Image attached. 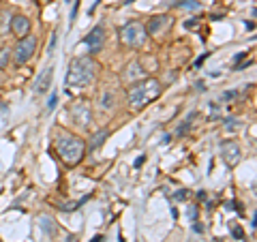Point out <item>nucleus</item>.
Segmentation results:
<instances>
[{
    "instance_id": "f257e3e1",
    "label": "nucleus",
    "mask_w": 257,
    "mask_h": 242,
    "mask_svg": "<svg viewBox=\"0 0 257 242\" xmlns=\"http://www.w3.org/2000/svg\"><path fill=\"white\" fill-rule=\"evenodd\" d=\"M56 148H58V155L67 165H77L86 155V144L82 137L67 131H60L58 140H56Z\"/></svg>"
},
{
    "instance_id": "f03ea898",
    "label": "nucleus",
    "mask_w": 257,
    "mask_h": 242,
    "mask_svg": "<svg viewBox=\"0 0 257 242\" xmlns=\"http://www.w3.org/2000/svg\"><path fill=\"white\" fill-rule=\"evenodd\" d=\"M96 62L92 58H75L69 67L67 73V84L71 88H86L92 84V79L96 75Z\"/></svg>"
},
{
    "instance_id": "7ed1b4c3",
    "label": "nucleus",
    "mask_w": 257,
    "mask_h": 242,
    "mask_svg": "<svg viewBox=\"0 0 257 242\" xmlns=\"http://www.w3.org/2000/svg\"><path fill=\"white\" fill-rule=\"evenodd\" d=\"M159 94H161L159 79H142V82L133 84L131 90H128V103L135 109H140L144 105H148L150 101H155Z\"/></svg>"
},
{
    "instance_id": "20e7f679",
    "label": "nucleus",
    "mask_w": 257,
    "mask_h": 242,
    "mask_svg": "<svg viewBox=\"0 0 257 242\" xmlns=\"http://www.w3.org/2000/svg\"><path fill=\"white\" fill-rule=\"evenodd\" d=\"M146 28L142 26L140 22H128L120 28V41L128 47H142L146 43Z\"/></svg>"
},
{
    "instance_id": "39448f33",
    "label": "nucleus",
    "mask_w": 257,
    "mask_h": 242,
    "mask_svg": "<svg viewBox=\"0 0 257 242\" xmlns=\"http://www.w3.org/2000/svg\"><path fill=\"white\" fill-rule=\"evenodd\" d=\"M35 50H37V39L32 35L22 37L18 47H15V62H18V64H26L32 56H35Z\"/></svg>"
},
{
    "instance_id": "423d86ee",
    "label": "nucleus",
    "mask_w": 257,
    "mask_h": 242,
    "mask_svg": "<svg viewBox=\"0 0 257 242\" xmlns=\"http://www.w3.org/2000/svg\"><path fill=\"white\" fill-rule=\"evenodd\" d=\"M71 118H73V123L82 129H88L90 127V120H92V109L88 105L86 101H79V103H73L71 105Z\"/></svg>"
},
{
    "instance_id": "0eeeda50",
    "label": "nucleus",
    "mask_w": 257,
    "mask_h": 242,
    "mask_svg": "<svg viewBox=\"0 0 257 242\" xmlns=\"http://www.w3.org/2000/svg\"><path fill=\"white\" fill-rule=\"evenodd\" d=\"M84 43L90 47V52L96 54L103 50V43H105V28L103 26H94V30L84 39Z\"/></svg>"
},
{
    "instance_id": "6e6552de",
    "label": "nucleus",
    "mask_w": 257,
    "mask_h": 242,
    "mask_svg": "<svg viewBox=\"0 0 257 242\" xmlns=\"http://www.w3.org/2000/svg\"><path fill=\"white\" fill-rule=\"evenodd\" d=\"M170 26H172V18H170V15H155V18L148 22L146 32H148V35H163L165 30H170Z\"/></svg>"
},
{
    "instance_id": "1a4fd4ad",
    "label": "nucleus",
    "mask_w": 257,
    "mask_h": 242,
    "mask_svg": "<svg viewBox=\"0 0 257 242\" xmlns=\"http://www.w3.org/2000/svg\"><path fill=\"white\" fill-rule=\"evenodd\" d=\"M122 79H124L126 84H138V82H142V79H146V69H142L140 62H131L124 69Z\"/></svg>"
},
{
    "instance_id": "9d476101",
    "label": "nucleus",
    "mask_w": 257,
    "mask_h": 242,
    "mask_svg": "<svg viewBox=\"0 0 257 242\" xmlns=\"http://www.w3.org/2000/svg\"><path fill=\"white\" fill-rule=\"evenodd\" d=\"M221 155L225 159V163L227 165H236L238 161H240V148H238V144L236 142H223L221 144Z\"/></svg>"
},
{
    "instance_id": "9b49d317",
    "label": "nucleus",
    "mask_w": 257,
    "mask_h": 242,
    "mask_svg": "<svg viewBox=\"0 0 257 242\" xmlns=\"http://www.w3.org/2000/svg\"><path fill=\"white\" fill-rule=\"evenodd\" d=\"M11 30H13V35H18L20 39L26 37L28 30H30V22H28L26 15H13V20H11Z\"/></svg>"
},
{
    "instance_id": "f8f14e48",
    "label": "nucleus",
    "mask_w": 257,
    "mask_h": 242,
    "mask_svg": "<svg viewBox=\"0 0 257 242\" xmlns=\"http://www.w3.org/2000/svg\"><path fill=\"white\" fill-rule=\"evenodd\" d=\"M52 77H54V67L43 69L41 73H39L37 82H35V90L37 92H45L47 88H50V84H52Z\"/></svg>"
},
{
    "instance_id": "ddd939ff",
    "label": "nucleus",
    "mask_w": 257,
    "mask_h": 242,
    "mask_svg": "<svg viewBox=\"0 0 257 242\" xmlns=\"http://www.w3.org/2000/svg\"><path fill=\"white\" fill-rule=\"evenodd\" d=\"M39 223H41V229L47 233V236H54L56 233V223H54L52 216H47V214L39 216Z\"/></svg>"
},
{
    "instance_id": "4468645a",
    "label": "nucleus",
    "mask_w": 257,
    "mask_h": 242,
    "mask_svg": "<svg viewBox=\"0 0 257 242\" xmlns=\"http://www.w3.org/2000/svg\"><path fill=\"white\" fill-rule=\"evenodd\" d=\"M107 135H109L107 129H103V131H99L96 135H92V140H90V144H88V148H90V150H96V148H99L103 142L107 140Z\"/></svg>"
},
{
    "instance_id": "2eb2a0df",
    "label": "nucleus",
    "mask_w": 257,
    "mask_h": 242,
    "mask_svg": "<svg viewBox=\"0 0 257 242\" xmlns=\"http://www.w3.org/2000/svg\"><path fill=\"white\" fill-rule=\"evenodd\" d=\"M9 28H11V15L9 11H0V35H9Z\"/></svg>"
},
{
    "instance_id": "dca6fc26",
    "label": "nucleus",
    "mask_w": 257,
    "mask_h": 242,
    "mask_svg": "<svg viewBox=\"0 0 257 242\" xmlns=\"http://www.w3.org/2000/svg\"><path fill=\"white\" fill-rule=\"evenodd\" d=\"M111 107H114V94L107 90L101 96V109H111Z\"/></svg>"
},
{
    "instance_id": "f3484780",
    "label": "nucleus",
    "mask_w": 257,
    "mask_h": 242,
    "mask_svg": "<svg viewBox=\"0 0 257 242\" xmlns=\"http://www.w3.org/2000/svg\"><path fill=\"white\" fill-rule=\"evenodd\" d=\"M174 7H182V9H199L197 0H176Z\"/></svg>"
},
{
    "instance_id": "a211bd4d",
    "label": "nucleus",
    "mask_w": 257,
    "mask_h": 242,
    "mask_svg": "<svg viewBox=\"0 0 257 242\" xmlns=\"http://www.w3.org/2000/svg\"><path fill=\"white\" fill-rule=\"evenodd\" d=\"M9 58H11V50L9 47H3V50H0V69H5L7 64H9Z\"/></svg>"
},
{
    "instance_id": "6ab92c4d",
    "label": "nucleus",
    "mask_w": 257,
    "mask_h": 242,
    "mask_svg": "<svg viewBox=\"0 0 257 242\" xmlns=\"http://www.w3.org/2000/svg\"><path fill=\"white\" fill-rule=\"evenodd\" d=\"M193 118H195V111H191V114L187 116V120H184V125H182V127L178 129V135H180V137H182L184 133L189 131V127H191V123H193Z\"/></svg>"
},
{
    "instance_id": "aec40b11",
    "label": "nucleus",
    "mask_w": 257,
    "mask_h": 242,
    "mask_svg": "<svg viewBox=\"0 0 257 242\" xmlns=\"http://www.w3.org/2000/svg\"><path fill=\"white\" fill-rule=\"evenodd\" d=\"M56 103H58V94H56V92H52L50 101H47V111H52V109L56 107Z\"/></svg>"
},
{
    "instance_id": "412c9836",
    "label": "nucleus",
    "mask_w": 257,
    "mask_h": 242,
    "mask_svg": "<svg viewBox=\"0 0 257 242\" xmlns=\"http://www.w3.org/2000/svg\"><path fill=\"white\" fill-rule=\"evenodd\" d=\"M231 233H234V238H236V240H242V238H244V231L240 229L238 225H234V227H231Z\"/></svg>"
},
{
    "instance_id": "4be33fe9",
    "label": "nucleus",
    "mask_w": 257,
    "mask_h": 242,
    "mask_svg": "<svg viewBox=\"0 0 257 242\" xmlns=\"http://www.w3.org/2000/svg\"><path fill=\"white\" fill-rule=\"evenodd\" d=\"M174 197H176V199H187V191H184V189H182V191H176Z\"/></svg>"
},
{
    "instance_id": "5701e85b",
    "label": "nucleus",
    "mask_w": 257,
    "mask_h": 242,
    "mask_svg": "<svg viewBox=\"0 0 257 242\" xmlns=\"http://www.w3.org/2000/svg\"><path fill=\"white\" fill-rule=\"evenodd\" d=\"M195 26H197V20H187V22H184V28H189V30L195 28Z\"/></svg>"
},
{
    "instance_id": "b1692460",
    "label": "nucleus",
    "mask_w": 257,
    "mask_h": 242,
    "mask_svg": "<svg viewBox=\"0 0 257 242\" xmlns=\"http://www.w3.org/2000/svg\"><path fill=\"white\" fill-rule=\"evenodd\" d=\"M208 58V54H204V56H199V58L195 60V69H199V67H202V64H204V60Z\"/></svg>"
},
{
    "instance_id": "393cba45",
    "label": "nucleus",
    "mask_w": 257,
    "mask_h": 242,
    "mask_svg": "<svg viewBox=\"0 0 257 242\" xmlns=\"http://www.w3.org/2000/svg\"><path fill=\"white\" fill-rule=\"evenodd\" d=\"M242 58H246V52H240V54H236V56H234V62H240Z\"/></svg>"
},
{
    "instance_id": "a878e982",
    "label": "nucleus",
    "mask_w": 257,
    "mask_h": 242,
    "mask_svg": "<svg viewBox=\"0 0 257 242\" xmlns=\"http://www.w3.org/2000/svg\"><path fill=\"white\" fill-rule=\"evenodd\" d=\"M56 39H58V37H56V35H52V39H50V54L54 52V47H56Z\"/></svg>"
},
{
    "instance_id": "bb28decb",
    "label": "nucleus",
    "mask_w": 257,
    "mask_h": 242,
    "mask_svg": "<svg viewBox=\"0 0 257 242\" xmlns=\"http://www.w3.org/2000/svg\"><path fill=\"white\" fill-rule=\"evenodd\" d=\"M193 231L202 233V231H204V227H202V225H199V223H193Z\"/></svg>"
},
{
    "instance_id": "cd10ccee",
    "label": "nucleus",
    "mask_w": 257,
    "mask_h": 242,
    "mask_svg": "<svg viewBox=\"0 0 257 242\" xmlns=\"http://www.w3.org/2000/svg\"><path fill=\"white\" fill-rule=\"evenodd\" d=\"M189 216H191V219H195V216H197V210H195V206H191V208H189Z\"/></svg>"
},
{
    "instance_id": "c85d7f7f",
    "label": "nucleus",
    "mask_w": 257,
    "mask_h": 242,
    "mask_svg": "<svg viewBox=\"0 0 257 242\" xmlns=\"http://www.w3.org/2000/svg\"><path fill=\"white\" fill-rule=\"evenodd\" d=\"M223 96H225V99H234V96H236V92H234V90H227V92H225Z\"/></svg>"
},
{
    "instance_id": "c756f323",
    "label": "nucleus",
    "mask_w": 257,
    "mask_h": 242,
    "mask_svg": "<svg viewBox=\"0 0 257 242\" xmlns=\"http://www.w3.org/2000/svg\"><path fill=\"white\" fill-rule=\"evenodd\" d=\"M146 161V157H140V159H135V167H142V163Z\"/></svg>"
},
{
    "instance_id": "7c9ffc66",
    "label": "nucleus",
    "mask_w": 257,
    "mask_h": 242,
    "mask_svg": "<svg viewBox=\"0 0 257 242\" xmlns=\"http://www.w3.org/2000/svg\"><path fill=\"white\" fill-rule=\"evenodd\" d=\"M170 140H172V135H163V140H161V144H170Z\"/></svg>"
},
{
    "instance_id": "2f4dec72",
    "label": "nucleus",
    "mask_w": 257,
    "mask_h": 242,
    "mask_svg": "<svg viewBox=\"0 0 257 242\" xmlns=\"http://www.w3.org/2000/svg\"><path fill=\"white\" fill-rule=\"evenodd\" d=\"M62 242H75V236H67V238H64Z\"/></svg>"
},
{
    "instance_id": "473e14b6",
    "label": "nucleus",
    "mask_w": 257,
    "mask_h": 242,
    "mask_svg": "<svg viewBox=\"0 0 257 242\" xmlns=\"http://www.w3.org/2000/svg\"><path fill=\"white\" fill-rule=\"evenodd\" d=\"M101 240H103V236H94L90 242H101Z\"/></svg>"
},
{
    "instance_id": "72a5a7b5",
    "label": "nucleus",
    "mask_w": 257,
    "mask_h": 242,
    "mask_svg": "<svg viewBox=\"0 0 257 242\" xmlns=\"http://www.w3.org/2000/svg\"><path fill=\"white\" fill-rule=\"evenodd\" d=\"M64 3H67V5H69V3H73V0H64Z\"/></svg>"
}]
</instances>
